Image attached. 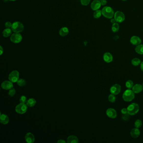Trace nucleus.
<instances>
[{
	"label": "nucleus",
	"instance_id": "nucleus-1",
	"mask_svg": "<svg viewBox=\"0 0 143 143\" xmlns=\"http://www.w3.org/2000/svg\"><path fill=\"white\" fill-rule=\"evenodd\" d=\"M102 13V15L107 19H112L115 14L113 9L109 6H105L103 8Z\"/></svg>",
	"mask_w": 143,
	"mask_h": 143
},
{
	"label": "nucleus",
	"instance_id": "nucleus-2",
	"mask_svg": "<svg viewBox=\"0 0 143 143\" xmlns=\"http://www.w3.org/2000/svg\"><path fill=\"white\" fill-rule=\"evenodd\" d=\"M134 98L135 93L131 89H127L123 94V99L126 102H131L132 101Z\"/></svg>",
	"mask_w": 143,
	"mask_h": 143
},
{
	"label": "nucleus",
	"instance_id": "nucleus-3",
	"mask_svg": "<svg viewBox=\"0 0 143 143\" xmlns=\"http://www.w3.org/2000/svg\"><path fill=\"white\" fill-rule=\"evenodd\" d=\"M128 113L129 115H133L137 114L139 110V105L136 103H133L129 105L127 108Z\"/></svg>",
	"mask_w": 143,
	"mask_h": 143
},
{
	"label": "nucleus",
	"instance_id": "nucleus-4",
	"mask_svg": "<svg viewBox=\"0 0 143 143\" xmlns=\"http://www.w3.org/2000/svg\"><path fill=\"white\" fill-rule=\"evenodd\" d=\"M12 30L15 33H20L22 32L24 29V26L22 23L19 22H16L12 24Z\"/></svg>",
	"mask_w": 143,
	"mask_h": 143
},
{
	"label": "nucleus",
	"instance_id": "nucleus-5",
	"mask_svg": "<svg viewBox=\"0 0 143 143\" xmlns=\"http://www.w3.org/2000/svg\"><path fill=\"white\" fill-rule=\"evenodd\" d=\"M15 110L16 112L18 114H24L27 111V105L25 103H21L16 106Z\"/></svg>",
	"mask_w": 143,
	"mask_h": 143
},
{
	"label": "nucleus",
	"instance_id": "nucleus-6",
	"mask_svg": "<svg viewBox=\"0 0 143 143\" xmlns=\"http://www.w3.org/2000/svg\"><path fill=\"white\" fill-rule=\"evenodd\" d=\"M114 19L117 23H122L125 19V16L122 12L117 11L114 14Z\"/></svg>",
	"mask_w": 143,
	"mask_h": 143
},
{
	"label": "nucleus",
	"instance_id": "nucleus-7",
	"mask_svg": "<svg viewBox=\"0 0 143 143\" xmlns=\"http://www.w3.org/2000/svg\"><path fill=\"white\" fill-rule=\"evenodd\" d=\"M19 72L17 71H13L9 75V80L12 83H15L19 79Z\"/></svg>",
	"mask_w": 143,
	"mask_h": 143
},
{
	"label": "nucleus",
	"instance_id": "nucleus-8",
	"mask_svg": "<svg viewBox=\"0 0 143 143\" xmlns=\"http://www.w3.org/2000/svg\"><path fill=\"white\" fill-rule=\"evenodd\" d=\"M22 36L19 33H13L11 36V41L14 43H19L22 41Z\"/></svg>",
	"mask_w": 143,
	"mask_h": 143
},
{
	"label": "nucleus",
	"instance_id": "nucleus-9",
	"mask_svg": "<svg viewBox=\"0 0 143 143\" xmlns=\"http://www.w3.org/2000/svg\"><path fill=\"white\" fill-rule=\"evenodd\" d=\"M121 89L120 85L118 84H115L111 86L110 89V92L114 95H117L120 92Z\"/></svg>",
	"mask_w": 143,
	"mask_h": 143
},
{
	"label": "nucleus",
	"instance_id": "nucleus-10",
	"mask_svg": "<svg viewBox=\"0 0 143 143\" xmlns=\"http://www.w3.org/2000/svg\"><path fill=\"white\" fill-rule=\"evenodd\" d=\"M1 87L5 90H9L13 88V84L10 81H5L2 83Z\"/></svg>",
	"mask_w": 143,
	"mask_h": 143
},
{
	"label": "nucleus",
	"instance_id": "nucleus-11",
	"mask_svg": "<svg viewBox=\"0 0 143 143\" xmlns=\"http://www.w3.org/2000/svg\"><path fill=\"white\" fill-rule=\"evenodd\" d=\"M106 114L107 116L109 118L113 119L117 117V112L113 108H108L106 111Z\"/></svg>",
	"mask_w": 143,
	"mask_h": 143
},
{
	"label": "nucleus",
	"instance_id": "nucleus-12",
	"mask_svg": "<svg viewBox=\"0 0 143 143\" xmlns=\"http://www.w3.org/2000/svg\"><path fill=\"white\" fill-rule=\"evenodd\" d=\"M101 5V2L99 0H95L91 3V8L93 10H97L100 8Z\"/></svg>",
	"mask_w": 143,
	"mask_h": 143
},
{
	"label": "nucleus",
	"instance_id": "nucleus-13",
	"mask_svg": "<svg viewBox=\"0 0 143 143\" xmlns=\"http://www.w3.org/2000/svg\"><path fill=\"white\" fill-rule=\"evenodd\" d=\"M130 42L133 45L137 46L141 44L142 42V40L139 36H133L131 38Z\"/></svg>",
	"mask_w": 143,
	"mask_h": 143
},
{
	"label": "nucleus",
	"instance_id": "nucleus-14",
	"mask_svg": "<svg viewBox=\"0 0 143 143\" xmlns=\"http://www.w3.org/2000/svg\"><path fill=\"white\" fill-rule=\"evenodd\" d=\"M25 139L27 143H34L35 141V138L34 135L31 133H26L25 136Z\"/></svg>",
	"mask_w": 143,
	"mask_h": 143
},
{
	"label": "nucleus",
	"instance_id": "nucleus-15",
	"mask_svg": "<svg viewBox=\"0 0 143 143\" xmlns=\"http://www.w3.org/2000/svg\"><path fill=\"white\" fill-rule=\"evenodd\" d=\"M103 58L104 61L107 63H109L112 61L113 56L110 53L107 52L105 53L103 55Z\"/></svg>",
	"mask_w": 143,
	"mask_h": 143
},
{
	"label": "nucleus",
	"instance_id": "nucleus-16",
	"mask_svg": "<svg viewBox=\"0 0 143 143\" xmlns=\"http://www.w3.org/2000/svg\"><path fill=\"white\" fill-rule=\"evenodd\" d=\"M143 86L140 84H136L133 86L132 90L135 94H138L142 92L143 90Z\"/></svg>",
	"mask_w": 143,
	"mask_h": 143
},
{
	"label": "nucleus",
	"instance_id": "nucleus-17",
	"mask_svg": "<svg viewBox=\"0 0 143 143\" xmlns=\"http://www.w3.org/2000/svg\"><path fill=\"white\" fill-rule=\"evenodd\" d=\"M140 135V131L139 129L135 128L132 129L131 131V135L132 137L133 138H137Z\"/></svg>",
	"mask_w": 143,
	"mask_h": 143
},
{
	"label": "nucleus",
	"instance_id": "nucleus-18",
	"mask_svg": "<svg viewBox=\"0 0 143 143\" xmlns=\"http://www.w3.org/2000/svg\"><path fill=\"white\" fill-rule=\"evenodd\" d=\"M9 118L7 115L6 114H2V115L1 114H0V121L2 124H3V125H6L9 123Z\"/></svg>",
	"mask_w": 143,
	"mask_h": 143
},
{
	"label": "nucleus",
	"instance_id": "nucleus-19",
	"mask_svg": "<svg viewBox=\"0 0 143 143\" xmlns=\"http://www.w3.org/2000/svg\"><path fill=\"white\" fill-rule=\"evenodd\" d=\"M67 142L68 143H78L79 142V139L76 136L71 135L68 137Z\"/></svg>",
	"mask_w": 143,
	"mask_h": 143
},
{
	"label": "nucleus",
	"instance_id": "nucleus-20",
	"mask_svg": "<svg viewBox=\"0 0 143 143\" xmlns=\"http://www.w3.org/2000/svg\"><path fill=\"white\" fill-rule=\"evenodd\" d=\"M69 30L68 28L64 27L61 28L59 31V35L61 36H64L68 35L69 34Z\"/></svg>",
	"mask_w": 143,
	"mask_h": 143
},
{
	"label": "nucleus",
	"instance_id": "nucleus-21",
	"mask_svg": "<svg viewBox=\"0 0 143 143\" xmlns=\"http://www.w3.org/2000/svg\"><path fill=\"white\" fill-rule=\"evenodd\" d=\"M36 103V101L34 98H30L26 102V105L29 107H34Z\"/></svg>",
	"mask_w": 143,
	"mask_h": 143
},
{
	"label": "nucleus",
	"instance_id": "nucleus-22",
	"mask_svg": "<svg viewBox=\"0 0 143 143\" xmlns=\"http://www.w3.org/2000/svg\"><path fill=\"white\" fill-rule=\"evenodd\" d=\"M12 29L10 28H6L5 29L3 32V36L5 37H8L10 36L12 33Z\"/></svg>",
	"mask_w": 143,
	"mask_h": 143
},
{
	"label": "nucleus",
	"instance_id": "nucleus-23",
	"mask_svg": "<svg viewBox=\"0 0 143 143\" xmlns=\"http://www.w3.org/2000/svg\"><path fill=\"white\" fill-rule=\"evenodd\" d=\"M135 51L136 53L138 54L143 55V45H137L135 48Z\"/></svg>",
	"mask_w": 143,
	"mask_h": 143
},
{
	"label": "nucleus",
	"instance_id": "nucleus-24",
	"mask_svg": "<svg viewBox=\"0 0 143 143\" xmlns=\"http://www.w3.org/2000/svg\"><path fill=\"white\" fill-rule=\"evenodd\" d=\"M119 25L118 23L115 22L112 24V30L113 32H118L119 29Z\"/></svg>",
	"mask_w": 143,
	"mask_h": 143
},
{
	"label": "nucleus",
	"instance_id": "nucleus-25",
	"mask_svg": "<svg viewBox=\"0 0 143 143\" xmlns=\"http://www.w3.org/2000/svg\"><path fill=\"white\" fill-rule=\"evenodd\" d=\"M132 64L134 66H138L141 63V61L139 59L135 58L131 60Z\"/></svg>",
	"mask_w": 143,
	"mask_h": 143
},
{
	"label": "nucleus",
	"instance_id": "nucleus-26",
	"mask_svg": "<svg viewBox=\"0 0 143 143\" xmlns=\"http://www.w3.org/2000/svg\"><path fill=\"white\" fill-rule=\"evenodd\" d=\"M102 14V11L100 10L95 11V12L94 13V17L95 18V19H99V18L100 17Z\"/></svg>",
	"mask_w": 143,
	"mask_h": 143
},
{
	"label": "nucleus",
	"instance_id": "nucleus-27",
	"mask_svg": "<svg viewBox=\"0 0 143 143\" xmlns=\"http://www.w3.org/2000/svg\"><path fill=\"white\" fill-rule=\"evenodd\" d=\"M133 86V82L131 80H129L126 82V86L128 89H131Z\"/></svg>",
	"mask_w": 143,
	"mask_h": 143
},
{
	"label": "nucleus",
	"instance_id": "nucleus-28",
	"mask_svg": "<svg viewBox=\"0 0 143 143\" xmlns=\"http://www.w3.org/2000/svg\"><path fill=\"white\" fill-rule=\"evenodd\" d=\"M17 83L19 86H25L26 84V82L24 79H19L17 82Z\"/></svg>",
	"mask_w": 143,
	"mask_h": 143
},
{
	"label": "nucleus",
	"instance_id": "nucleus-29",
	"mask_svg": "<svg viewBox=\"0 0 143 143\" xmlns=\"http://www.w3.org/2000/svg\"><path fill=\"white\" fill-rule=\"evenodd\" d=\"M142 121L140 120L137 119V120H136L135 122V128L139 129L142 126Z\"/></svg>",
	"mask_w": 143,
	"mask_h": 143
},
{
	"label": "nucleus",
	"instance_id": "nucleus-30",
	"mask_svg": "<svg viewBox=\"0 0 143 143\" xmlns=\"http://www.w3.org/2000/svg\"><path fill=\"white\" fill-rule=\"evenodd\" d=\"M108 100L112 103L115 102L116 100V97L115 95L112 94L111 95H110L108 96Z\"/></svg>",
	"mask_w": 143,
	"mask_h": 143
},
{
	"label": "nucleus",
	"instance_id": "nucleus-31",
	"mask_svg": "<svg viewBox=\"0 0 143 143\" xmlns=\"http://www.w3.org/2000/svg\"><path fill=\"white\" fill-rule=\"evenodd\" d=\"M15 94H16V90L14 88H12L9 91V96H12V97L14 96Z\"/></svg>",
	"mask_w": 143,
	"mask_h": 143
},
{
	"label": "nucleus",
	"instance_id": "nucleus-32",
	"mask_svg": "<svg viewBox=\"0 0 143 143\" xmlns=\"http://www.w3.org/2000/svg\"><path fill=\"white\" fill-rule=\"evenodd\" d=\"M19 101L21 103H25L27 102V98H26V96H25L24 95H22L21 96Z\"/></svg>",
	"mask_w": 143,
	"mask_h": 143
},
{
	"label": "nucleus",
	"instance_id": "nucleus-33",
	"mask_svg": "<svg viewBox=\"0 0 143 143\" xmlns=\"http://www.w3.org/2000/svg\"><path fill=\"white\" fill-rule=\"evenodd\" d=\"M90 0H81V3L83 6H87L89 4Z\"/></svg>",
	"mask_w": 143,
	"mask_h": 143
},
{
	"label": "nucleus",
	"instance_id": "nucleus-34",
	"mask_svg": "<svg viewBox=\"0 0 143 143\" xmlns=\"http://www.w3.org/2000/svg\"><path fill=\"white\" fill-rule=\"evenodd\" d=\"M12 24L10 22H6L5 24V26L6 28H12Z\"/></svg>",
	"mask_w": 143,
	"mask_h": 143
},
{
	"label": "nucleus",
	"instance_id": "nucleus-35",
	"mask_svg": "<svg viewBox=\"0 0 143 143\" xmlns=\"http://www.w3.org/2000/svg\"><path fill=\"white\" fill-rule=\"evenodd\" d=\"M123 116H122V118H123V120H128L129 118V113H127L126 114H123Z\"/></svg>",
	"mask_w": 143,
	"mask_h": 143
},
{
	"label": "nucleus",
	"instance_id": "nucleus-36",
	"mask_svg": "<svg viewBox=\"0 0 143 143\" xmlns=\"http://www.w3.org/2000/svg\"><path fill=\"white\" fill-rule=\"evenodd\" d=\"M121 112L122 114H126L128 113L127 109L126 108H123L121 109Z\"/></svg>",
	"mask_w": 143,
	"mask_h": 143
},
{
	"label": "nucleus",
	"instance_id": "nucleus-37",
	"mask_svg": "<svg viewBox=\"0 0 143 143\" xmlns=\"http://www.w3.org/2000/svg\"><path fill=\"white\" fill-rule=\"evenodd\" d=\"M101 4L102 6H105L107 4V1L106 0H101Z\"/></svg>",
	"mask_w": 143,
	"mask_h": 143
},
{
	"label": "nucleus",
	"instance_id": "nucleus-38",
	"mask_svg": "<svg viewBox=\"0 0 143 143\" xmlns=\"http://www.w3.org/2000/svg\"><path fill=\"white\" fill-rule=\"evenodd\" d=\"M57 142L59 143H66V142H65L64 140H63V139H60V140H59Z\"/></svg>",
	"mask_w": 143,
	"mask_h": 143
},
{
	"label": "nucleus",
	"instance_id": "nucleus-39",
	"mask_svg": "<svg viewBox=\"0 0 143 143\" xmlns=\"http://www.w3.org/2000/svg\"><path fill=\"white\" fill-rule=\"evenodd\" d=\"M0 55H2L3 54V48L1 46H0Z\"/></svg>",
	"mask_w": 143,
	"mask_h": 143
},
{
	"label": "nucleus",
	"instance_id": "nucleus-40",
	"mask_svg": "<svg viewBox=\"0 0 143 143\" xmlns=\"http://www.w3.org/2000/svg\"><path fill=\"white\" fill-rule=\"evenodd\" d=\"M141 69L143 72V61L141 62Z\"/></svg>",
	"mask_w": 143,
	"mask_h": 143
},
{
	"label": "nucleus",
	"instance_id": "nucleus-41",
	"mask_svg": "<svg viewBox=\"0 0 143 143\" xmlns=\"http://www.w3.org/2000/svg\"><path fill=\"white\" fill-rule=\"evenodd\" d=\"M115 22H116V21H115V19H112L111 20V22L112 23H115Z\"/></svg>",
	"mask_w": 143,
	"mask_h": 143
},
{
	"label": "nucleus",
	"instance_id": "nucleus-42",
	"mask_svg": "<svg viewBox=\"0 0 143 143\" xmlns=\"http://www.w3.org/2000/svg\"><path fill=\"white\" fill-rule=\"evenodd\" d=\"M10 1H16V0H9Z\"/></svg>",
	"mask_w": 143,
	"mask_h": 143
},
{
	"label": "nucleus",
	"instance_id": "nucleus-43",
	"mask_svg": "<svg viewBox=\"0 0 143 143\" xmlns=\"http://www.w3.org/2000/svg\"><path fill=\"white\" fill-rule=\"evenodd\" d=\"M123 0V1H126V0Z\"/></svg>",
	"mask_w": 143,
	"mask_h": 143
},
{
	"label": "nucleus",
	"instance_id": "nucleus-44",
	"mask_svg": "<svg viewBox=\"0 0 143 143\" xmlns=\"http://www.w3.org/2000/svg\"></svg>",
	"mask_w": 143,
	"mask_h": 143
},
{
	"label": "nucleus",
	"instance_id": "nucleus-45",
	"mask_svg": "<svg viewBox=\"0 0 143 143\" xmlns=\"http://www.w3.org/2000/svg\"><path fill=\"white\" fill-rule=\"evenodd\" d=\"M142 86H143V85H142Z\"/></svg>",
	"mask_w": 143,
	"mask_h": 143
}]
</instances>
